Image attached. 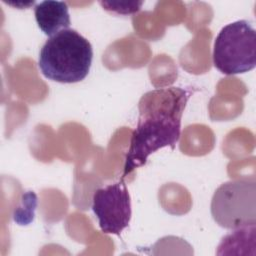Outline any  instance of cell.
<instances>
[{
    "label": "cell",
    "instance_id": "cell-9",
    "mask_svg": "<svg viewBox=\"0 0 256 256\" xmlns=\"http://www.w3.org/2000/svg\"><path fill=\"white\" fill-rule=\"evenodd\" d=\"M100 5L104 10L115 13L118 15H129L137 13L142 5V1H132V2H111V1H100Z\"/></svg>",
    "mask_w": 256,
    "mask_h": 256
},
{
    "label": "cell",
    "instance_id": "cell-10",
    "mask_svg": "<svg viewBox=\"0 0 256 256\" xmlns=\"http://www.w3.org/2000/svg\"><path fill=\"white\" fill-rule=\"evenodd\" d=\"M4 3L8 4V5H11L13 7H16L18 9H27L28 7H30L31 5H33L35 2L34 1H29V2H23V1H19V2H11V1H3Z\"/></svg>",
    "mask_w": 256,
    "mask_h": 256
},
{
    "label": "cell",
    "instance_id": "cell-7",
    "mask_svg": "<svg viewBox=\"0 0 256 256\" xmlns=\"http://www.w3.org/2000/svg\"><path fill=\"white\" fill-rule=\"evenodd\" d=\"M218 255L242 254V249L255 248V224L233 229L217 247Z\"/></svg>",
    "mask_w": 256,
    "mask_h": 256
},
{
    "label": "cell",
    "instance_id": "cell-6",
    "mask_svg": "<svg viewBox=\"0 0 256 256\" xmlns=\"http://www.w3.org/2000/svg\"><path fill=\"white\" fill-rule=\"evenodd\" d=\"M34 15L38 27L49 37L68 29L71 24L68 5L63 1H42L35 5Z\"/></svg>",
    "mask_w": 256,
    "mask_h": 256
},
{
    "label": "cell",
    "instance_id": "cell-4",
    "mask_svg": "<svg viewBox=\"0 0 256 256\" xmlns=\"http://www.w3.org/2000/svg\"><path fill=\"white\" fill-rule=\"evenodd\" d=\"M211 215L225 229L256 224L255 179H234L221 184L212 196Z\"/></svg>",
    "mask_w": 256,
    "mask_h": 256
},
{
    "label": "cell",
    "instance_id": "cell-8",
    "mask_svg": "<svg viewBox=\"0 0 256 256\" xmlns=\"http://www.w3.org/2000/svg\"><path fill=\"white\" fill-rule=\"evenodd\" d=\"M37 207V196L33 191H27L21 199V206L15 208L13 220L19 225H28L34 220Z\"/></svg>",
    "mask_w": 256,
    "mask_h": 256
},
{
    "label": "cell",
    "instance_id": "cell-3",
    "mask_svg": "<svg viewBox=\"0 0 256 256\" xmlns=\"http://www.w3.org/2000/svg\"><path fill=\"white\" fill-rule=\"evenodd\" d=\"M214 67L224 75L251 71L256 66V30L250 21L238 20L224 26L213 45Z\"/></svg>",
    "mask_w": 256,
    "mask_h": 256
},
{
    "label": "cell",
    "instance_id": "cell-5",
    "mask_svg": "<svg viewBox=\"0 0 256 256\" xmlns=\"http://www.w3.org/2000/svg\"><path fill=\"white\" fill-rule=\"evenodd\" d=\"M92 210L103 233L120 235L128 227L132 216L131 197L124 180L96 189Z\"/></svg>",
    "mask_w": 256,
    "mask_h": 256
},
{
    "label": "cell",
    "instance_id": "cell-2",
    "mask_svg": "<svg viewBox=\"0 0 256 256\" xmlns=\"http://www.w3.org/2000/svg\"><path fill=\"white\" fill-rule=\"evenodd\" d=\"M91 43L74 29H64L49 37L39 52L38 67L47 79L59 83L84 80L91 68Z\"/></svg>",
    "mask_w": 256,
    "mask_h": 256
},
{
    "label": "cell",
    "instance_id": "cell-1",
    "mask_svg": "<svg viewBox=\"0 0 256 256\" xmlns=\"http://www.w3.org/2000/svg\"><path fill=\"white\" fill-rule=\"evenodd\" d=\"M191 94L190 89L172 86L148 91L141 97L138 122L126 153L123 177L145 165L149 155L157 150L166 146L174 149Z\"/></svg>",
    "mask_w": 256,
    "mask_h": 256
}]
</instances>
